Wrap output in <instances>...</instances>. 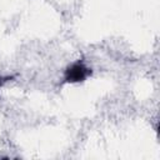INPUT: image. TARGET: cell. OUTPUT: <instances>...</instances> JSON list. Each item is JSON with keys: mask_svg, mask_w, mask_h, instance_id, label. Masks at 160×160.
<instances>
[{"mask_svg": "<svg viewBox=\"0 0 160 160\" xmlns=\"http://www.w3.org/2000/svg\"><path fill=\"white\" fill-rule=\"evenodd\" d=\"M90 75H91V69L79 60L66 68L64 72V81L65 82H81Z\"/></svg>", "mask_w": 160, "mask_h": 160, "instance_id": "1", "label": "cell"}, {"mask_svg": "<svg viewBox=\"0 0 160 160\" xmlns=\"http://www.w3.org/2000/svg\"><path fill=\"white\" fill-rule=\"evenodd\" d=\"M11 78H9V76H1L0 75V86H2L4 85V82H6L8 80H10Z\"/></svg>", "mask_w": 160, "mask_h": 160, "instance_id": "2", "label": "cell"}]
</instances>
